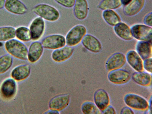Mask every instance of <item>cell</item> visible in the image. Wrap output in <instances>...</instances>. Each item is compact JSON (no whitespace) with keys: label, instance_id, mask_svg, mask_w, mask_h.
<instances>
[{"label":"cell","instance_id":"obj_23","mask_svg":"<svg viewBox=\"0 0 152 114\" xmlns=\"http://www.w3.org/2000/svg\"><path fill=\"white\" fill-rule=\"evenodd\" d=\"M135 51L143 60L152 58V43L143 41H137L135 45Z\"/></svg>","mask_w":152,"mask_h":114},{"label":"cell","instance_id":"obj_1","mask_svg":"<svg viewBox=\"0 0 152 114\" xmlns=\"http://www.w3.org/2000/svg\"><path fill=\"white\" fill-rule=\"evenodd\" d=\"M32 11L45 21L53 23L58 21L61 17L59 10L55 7L45 3H40L35 6Z\"/></svg>","mask_w":152,"mask_h":114},{"label":"cell","instance_id":"obj_26","mask_svg":"<svg viewBox=\"0 0 152 114\" xmlns=\"http://www.w3.org/2000/svg\"><path fill=\"white\" fill-rule=\"evenodd\" d=\"M15 28L10 26L0 27V42H5L15 38Z\"/></svg>","mask_w":152,"mask_h":114},{"label":"cell","instance_id":"obj_24","mask_svg":"<svg viewBox=\"0 0 152 114\" xmlns=\"http://www.w3.org/2000/svg\"><path fill=\"white\" fill-rule=\"evenodd\" d=\"M102 16L104 21L111 26L114 27L122 21L121 16L115 10H103Z\"/></svg>","mask_w":152,"mask_h":114},{"label":"cell","instance_id":"obj_3","mask_svg":"<svg viewBox=\"0 0 152 114\" xmlns=\"http://www.w3.org/2000/svg\"><path fill=\"white\" fill-rule=\"evenodd\" d=\"M87 31V28L84 25L81 24L75 25L68 31L65 36L66 45L72 47L79 45Z\"/></svg>","mask_w":152,"mask_h":114},{"label":"cell","instance_id":"obj_5","mask_svg":"<svg viewBox=\"0 0 152 114\" xmlns=\"http://www.w3.org/2000/svg\"><path fill=\"white\" fill-rule=\"evenodd\" d=\"M124 101L125 104L132 110L145 111L149 108V103L142 96L134 93H128L124 96Z\"/></svg>","mask_w":152,"mask_h":114},{"label":"cell","instance_id":"obj_28","mask_svg":"<svg viewBox=\"0 0 152 114\" xmlns=\"http://www.w3.org/2000/svg\"><path fill=\"white\" fill-rule=\"evenodd\" d=\"M122 6L120 0H102L98 4V8L102 10H115Z\"/></svg>","mask_w":152,"mask_h":114},{"label":"cell","instance_id":"obj_34","mask_svg":"<svg viewBox=\"0 0 152 114\" xmlns=\"http://www.w3.org/2000/svg\"><path fill=\"white\" fill-rule=\"evenodd\" d=\"M120 113L122 114H134L133 110L127 106L124 107L122 109Z\"/></svg>","mask_w":152,"mask_h":114},{"label":"cell","instance_id":"obj_25","mask_svg":"<svg viewBox=\"0 0 152 114\" xmlns=\"http://www.w3.org/2000/svg\"><path fill=\"white\" fill-rule=\"evenodd\" d=\"M15 37L23 43L32 40L30 30L28 27L25 26H20L15 28Z\"/></svg>","mask_w":152,"mask_h":114},{"label":"cell","instance_id":"obj_36","mask_svg":"<svg viewBox=\"0 0 152 114\" xmlns=\"http://www.w3.org/2000/svg\"><path fill=\"white\" fill-rule=\"evenodd\" d=\"M45 113V114H59L60 113V112L52 109H49V110L46 111Z\"/></svg>","mask_w":152,"mask_h":114},{"label":"cell","instance_id":"obj_32","mask_svg":"<svg viewBox=\"0 0 152 114\" xmlns=\"http://www.w3.org/2000/svg\"><path fill=\"white\" fill-rule=\"evenodd\" d=\"M143 21L144 24L152 27V13L151 12H149L145 16Z\"/></svg>","mask_w":152,"mask_h":114},{"label":"cell","instance_id":"obj_27","mask_svg":"<svg viewBox=\"0 0 152 114\" xmlns=\"http://www.w3.org/2000/svg\"><path fill=\"white\" fill-rule=\"evenodd\" d=\"M13 63V57L8 54L0 57V75L7 72L12 67Z\"/></svg>","mask_w":152,"mask_h":114},{"label":"cell","instance_id":"obj_18","mask_svg":"<svg viewBox=\"0 0 152 114\" xmlns=\"http://www.w3.org/2000/svg\"><path fill=\"white\" fill-rule=\"evenodd\" d=\"M73 8L74 15L77 19L83 20L87 18L89 7L87 0H75Z\"/></svg>","mask_w":152,"mask_h":114},{"label":"cell","instance_id":"obj_10","mask_svg":"<svg viewBox=\"0 0 152 114\" xmlns=\"http://www.w3.org/2000/svg\"><path fill=\"white\" fill-rule=\"evenodd\" d=\"M126 62V55L118 52L111 55L105 63V68L108 72L122 68Z\"/></svg>","mask_w":152,"mask_h":114},{"label":"cell","instance_id":"obj_33","mask_svg":"<svg viewBox=\"0 0 152 114\" xmlns=\"http://www.w3.org/2000/svg\"><path fill=\"white\" fill-rule=\"evenodd\" d=\"M103 114H112L116 113V111L115 108L112 106H109L102 113Z\"/></svg>","mask_w":152,"mask_h":114},{"label":"cell","instance_id":"obj_35","mask_svg":"<svg viewBox=\"0 0 152 114\" xmlns=\"http://www.w3.org/2000/svg\"><path fill=\"white\" fill-rule=\"evenodd\" d=\"M133 0H120L122 6L124 7L130 3Z\"/></svg>","mask_w":152,"mask_h":114},{"label":"cell","instance_id":"obj_8","mask_svg":"<svg viewBox=\"0 0 152 114\" xmlns=\"http://www.w3.org/2000/svg\"><path fill=\"white\" fill-rule=\"evenodd\" d=\"M41 42L44 49L53 50L66 45L65 36L59 34L47 35L42 39Z\"/></svg>","mask_w":152,"mask_h":114},{"label":"cell","instance_id":"obj_4","mask_svg":"<svg viewBox=\"0 0 152 114\" xmlns=\"http://www.w3.org/2000/svg\"><path fill=\"white\" fill-rule=\"evenodd\" d=\"M18 91L17 82L11 77L4 79L0 84V97L5 101H10L16 96Z\"/></svg>","mask_w":152,"mask_h":114},{"label":"cell","instance_id":"obj_21","mask_svg":"<svg viewBox=\"0 0 152 114\" xmlns=\"http://www.w3.org/2000/svg\"><path fill=\"white\" fill-rule=\"evenodd\" d=\"M131 79L137 84L145 87L151 86L152 75L146 71L135 72L131 75Z\"/></svg>","mask_w":152,"mask_h":114},{"label":"cell","instance_id":"obj_38","mask_svg":"<svg viewBox=\"0 0 152 114\" xmlns=\"http://www.w3.org/2000/svg\"><path fill=\"white\" fill-rule=\"evenodd\" d=\"M4 43H3V42H0V47L4 46Z\"/></svg>","mask_w":152,"mask_h":114},{"label":"cell","instance_id":"obj_11","mask_svg":"<svg viewBox=\"0 0 152 114\" xmlns=\"http://www.w3.org/2000/svg\"><path fill=\"white\" fill-rule=\"evenodd\" d=\"M70 100V96L68 94H63L56 96L50 101L48 104L49 109L60 112L68 106Z\"/></svg>","mask_w":152,"mask_h":114},{"label":"cell","instance_id":"obj_19","mask_svg":"<svg viewBox=\"0 0 152 114\" xmlns=\"http://www.w3.org/2000/svg\"><path fill=\"white\" fill-rule=\"evenodd\" d=\"M126 56V62L135 72H140L144 70L143 60L135 50L129 51Z\"/></svg>","mask_w":152,"mask_h":114},{"label":"cell","instance_id":"obj_2","mask_svg":"<svg viewBox=\"0 0 152 114\" xmlns=\"http://www.w3.org/2000/svg\"><path fill=\"white\" fill-rule=\"evenodd\" d=\"M8 54L18 60H27L28 48L23 42L15 38L5 42L4 45Z\"/></svg>","mask_w":152,"mask_h":114},{"label":"cell","instance_id":"obj_12","mask_svg":"<svg viewBox=\"0 0 152 114\" xmlns=\"http://www.w3.org/2000/svg\"><path fill=\"white\" fill-rule=\"evenodd\" d=\"M44 49L41 42L36 41L31 42L28 48V61L32 64L38 62L43 55Z\"/></svg>","mask_w":152,"mask_h":114},{"label":"cell","instance_id":"obj_20","mask_svg":"<svg viewBox=\"0 0 152 114\" xmlns=\"http://www.w3.org/2000/svg\"><path fill=\"white\" fill-rule=\"evenodd\" d=\"M115 34L120 38L125 41H131L134 39L131 27L122 21L113 27Z\"/></svg>","mask_w":152,"mask_h":114},{"label":"cell","instance_id":"obj_9","mask_svg":"<svg viewBox=\"0 0 152 114\" xmlns=\"http://www.w3.org/2000/svg\"><path fill=\"white\" fill-rule=\"evenodd\" d=\"M109 81L116 85H122L128 83L131 79V74L128 71L121 69L109 72L107 76Z\"/></svg>","mask_w":152,"mask_h":114},{"label":"cell","instance_id":"obj_6","mask_svg":"<svg viewBox=\"0 0 152 114\" xmlns=\"http://www.w3.org/2000/svg\"><path fill=\"white\" fill-rule=\"evenodd\" d=\"M131 28L134 39L137 41L152 42V27L138 23L132 26Z\"/></svg>","mask_w":152,"mask_h":114},{"label":"cell","instance_id":"obj_15","mask_svg":"<svg viewBox=\"0 0 152 114\" xmlns=\"http://www.w3.org/2000/svg\"><path fill=\"white\" fill-rule=\"evenodd\" d=\"M31 73V68L27 64H20L14 67L11 70L10 77L18 82L27 79Z\"/></svg>","mask_w":152,"mask_h":114},{"label":"cell","instance_id":"obj_29","mask_svg":"<svg viewBox=\"0 0 152 114\" xmlns=\"http://www.w3.org/2000/svg\"><path fill=\"white\" fill-rule=\"evenodd\" d=\"M81 110L84 114H99L102 113L94 103L87 101L84 102L81 107Z\"/></svg>","mask_w":152,"mask_h":114},{"label":"cell","instance_id":"obj_17","mask_svg":"<svg viewBox=\"0 0 152 114\" xmlns=\"http://www.w3.org/2000/svg\"><path fill=\"white\" fill-rule=\"evenodd\" d=\"M4 8L8 12L17 15L25 14L28 11L27 7L20 0H6Z\"/></svg>","mask_w":152,"mask_h":114},{"label":"cell","instance_id":"obj_31","mask_svg":"<svg viewBox=\"0 0 152 114\" xmlns=\"http://www.w3.org/2000/svg\"><path fill=\"white\" fill-rule=\"evenodd\" d=\"M143 68L145 71L152 74V58L147 59L143 60Z\"/></svg>","mask_w":152,"mask_h":114},{"label":"cell","instance_id":"obj_16","mask_svg":"<svg viewBox=\"0 0 152 114\" xmlns=\"http://www.w3.org/2000/svg\"><path fill=\"white\" fill-rule=\"evenodd\" d=\"M94 103L102 113L110 105V99L108 93L104 89H99L94 93Z\"/></svg>","mask_w":152,"mask_h":114},{"label":"cell","instance_id":"obj_30","mask_svg":"<svg viewBox=\"0 0 152 114\" xmlns=\"http://www.w3.org/2000/svg\"><path fill=\"white\" fill-rule=\"evenodd\" d=\"M58 4L67 8H71L74 5L75 0H54Z\"/></svg>","mask_w":152,"mask_h":114},{"label":"cell","instance_id":"obj_37","mask_svg":"<svg viewBox=\"0 0 152 114\" xmlns=\"http://www.w3.org/2000/svg\"><path fill=\"white\" fill-rule=\"evenodd\" d=\"M6 0H0V10L4 8Z\"/></svg>","mask_w":152,"mask_h":114},{"label":"cell","instance_id":"obj_13","mask_svg":"<svg viewBox=\"0 0 152 114\" xmlns=\"http://www.w3.org/2000/svg\"><path fill=\"white\" fill-rule=\"evenodd\" d=\"M81 43L85 49L91 53H98L102 50L101 42L98 38L91 34H87Z\"/></svg>","mask_w":152,"mask_h":114},{"label":"cell","instance_id":"obj_14","mask_svg":"<svg viewBox=\"0 0 152 114\" xmlns=\"http://www.w3.org/2000/svg\"><path fill=\"white\" fill-rule=\"evenodd\" d=\"M74 52L73 47L66 45L53 50L51 53V58L56 63H62L70 59L73 56Z\"/></svg>","mask_w":152,"mask_h":114},{"label":"cell","instance_id":"obj_7","mask_svg":"<svg viewBox=\"0 0 152 114\" xmlns=\"http://www.w3.org/2000/svg\"><path fill=\"white\" fill-rule=\"evenodd\" d=\"M28 27L31 32L32 41H39L45 33L46 22L43 19L37 16L31 20Z\"/></svg>","mask_w":152,"mask_h":114},{"label":"cell","instance_id":"obj_22","mask_svg":"<svg viewBox=\"0 0 152 114\" xmlns=\"http://www.w3.org/2000/svg\"><path fill=\"white\" fill-rule=\"evenodd\" d=\"M145 0H133L124 7V12L129 17L134 16L140 13L144 8Z\"/></svg>","mask_w":152,"mask_h":114}]
</instances>
